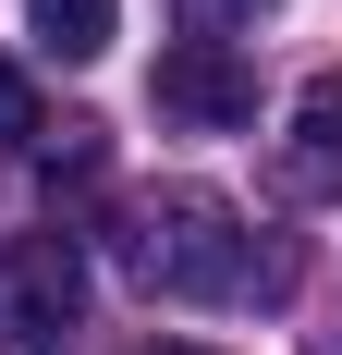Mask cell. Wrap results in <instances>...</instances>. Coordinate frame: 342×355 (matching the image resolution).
Here are the masks:
<instances>
[{
  "label": "cell",
  "instance_id": "obj_5",
  "mask_svg": "<svg viewBox=\"0 0 342 355\" xmlns=\"http://www.w3.org/2000/svg\"><path fill=\"white\" fill-rule=\"evenodd\" d=\"M25 25H37L49 62H98L110 49V0H25Z\"/></svg>",
  "mask_w": 342,
  "mask_h": 355
},
{
  "label": "cell",
  "instance_id": "obj_8",
  "mask_svg": "<svg viewBox=\"0 0 342 355\" xmlns=\"http://www.w3.org/2000/svg\"><path fill=\"white\" fill-rule=\"evenodd\" d=\"M49 172H98V123H62L49 135Z\"/></svg>",
  "mask_w": 342,
  "mask_h": 355
},
{
  "label": "cell",
  "instance_id": "obj_2",
  "mask_svg": "<svg viewBox=\"0 0 342 355\" xmlns=\"http://www.w3.org/2000/svg\"><path fill=\"white\" fill-rule=\"evenodd\" d=\"M86 331V257L73 233H12L0 245V355H62Z\"/></svg>",
  "mask_w": 342,
  "mask_h": 355
},
{
  "label": "cell",
  "instance_id": "obj_7",
  "mask_svg": "<svg viewBox=\"0 0 342 355\" xmlns=\"http://www.w3.org/2000/svg\"><path fill=\"white\" fill-rule=\"evenodd\" d=\"M171 12H183L196 37H220V25H244V12H269V0H171Z\"/></svg>",
  "mask_w": 342,
  "mask_h": 355
},
{
  "label": "cell",
  "instance_id": "obj_3",
  "mask_svg": "<svg viewBox=\"0 0 342 355\" xmlns=\"http://www.w3.org/2000/svg\"><path fill=\"white\" fill-rule=\"evenodd\" d=\"M159 110L196 123V135H233V123H257V73L220 37H183V49H159Z\"/></svg>",
  "mask_w": 342,
  "mask_h": 355
},
{
  "label": "cell",
  "instance_id": "obj_6",
  "mask_svg": "<svg viewBox=\"0 0 342 355\" xmlns=\"http://www.w3.org/2000/svg\"><path fill=\"white\" fill-rule=\"evenodd\" d=\"M37 135H49V123H37V86L0 62V147H37Z\"/></svg>",
  "mask_w": 342,
  "mask_h": 355
},
{
  "label": "cell",
  "instance_id": "obj_1",
  "mask_svg": "<svg viewBox=\"0 0 342 355\" xmlns=\"http://www.w3.org/2000/svg\"><path fill=\"white\" fill-rule=\"evenodd\" d=\"M123 270L171 306H220V294L257 282V257H244V220L208 196V184H159L135 220H123Z\"/></svg>",
  "mask_w": 342,
  "mask_h": 355
},
{
  "label": "cell",
  "instance_id": "obj_4",
  "mask_svg": "<svg viewBox=\"0 0 342 355\" xmlns=\"http://www.w3.org/2000/svg\"><path fill=\"white\" fill-rule=\"evenodd\" d=\"M281 196L294 209H330L342 196V73H306L294 110H281Z\"/></svg>",
  "mask_w": 342,
  "mask_h": 355
},
{
  "label": "cell",
  "instance_id": "obj_9",
  "mask_svg": "<svg viewBox=\"0 0 342 355\" xmlns=\"http://www.w3.org/2000/svg\"><path fill=\"white\" fill-rule=\"evenodd\" d=\"M147 355H220V343H147Z\"/></svg>",
  "mask_w": 342,
  "mask_h": 355
}]
</instances>
